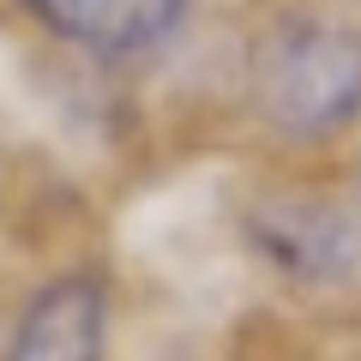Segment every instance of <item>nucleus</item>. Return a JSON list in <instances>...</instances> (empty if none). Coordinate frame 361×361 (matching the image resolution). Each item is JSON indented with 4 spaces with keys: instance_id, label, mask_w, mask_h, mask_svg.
Returning a JSON list of instances; mask_svg holds the SVG:
<instances>
[{
    "instance_id": "4",
    "label": "nucleus",
    "mask_w": 361,
    "mask_h": 361,
    "mask_svg": "<svg viewBox=\"0 0 361 361\" xmlns=\"http://www.w3.org/2000/svg\"><path fill=\"white\" fill-rule=\"evenodd\" d=\"M259 247L277 259V271L301 283H343L361 265V235L331 205H271L259 211Z\"/></svg>"
},
{
    "instance_id": "2",
    "label": "nucleus",
    "mask_w": 361,
    "mask_h": 361,
    "mask_svg": "<svg viewBox=\"0 0 361 361\" xmlns=\"http://www.w3.org/2000/svg\"><path fill=\"white\" fill-rule=\"evenodd\" d=\"M49 37L97 54V61H133L175 37L187 0H18Z\"/></svg>"
},
{
    "instance_id": "3",
    "label": "nucleus",
    "mask_w": 361,
    "mask_h": 361,
    "mask_svg": "<svg viewBox=\"0 0 361 361\" xmlns=\"http://www.w3.org/2000/svg\"><path fill=\"white\" fill-rule=\"evenodd\" d=\"M109 343V301L90 277L49 283L18 319L6 361H103Z\"/></svg>"
},
{
    "instance_id": "1",
    "label": "nucleus",
    "mask_w": 361,
    "mask_h": 361,
    "mask_svg": "<svg viewBox=\"0 0 361 361\" xmlns=\"http://www.w3.org/2000/svg\"><path fill=\"white\" fill-rule=\"evenodd\" d=\"M247 85L277 139H337L361 115V30L337 18H283L259 37Z\"/></svg>"
}]
</instances>
